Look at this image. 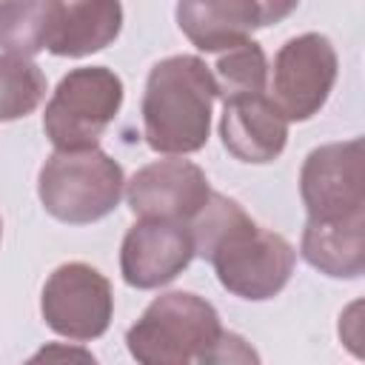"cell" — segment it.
Listing matches in <instances>:
<instances>
[{
	"instance_id": "7a4b0ae2",
	"label": "cell",
	"mask_w": 365,
	"mask_h": 365,
	"mask_svg": "<svg viewBox=\"0 0 365 365\" xmlns=\"http://www.w3.org/2000/svg\"><path fill=\"white\" fill-rule=\"evenodd\" d=\"M217 83L197 54H174L151 66L143 91V137L151 151L182 157L208 143Z\"/></svg>"
},
{
	"instance_id": "ba28073f",
	"label": "cell",
	"mask_w": 365,
	"mask_h": 365,
	"mask_svg": "<svg viewBox=\"0 0 365 365\" xmlns=\"http://www.w3.org/2000/svg\"><path fill=\"white\" fill-rule=\"evenodd\" d=\"M299 197L308 220H345L365 214V148L362 140L314 148L299 171Z\"/></svg>"
},
{
	"instance_id": "e0dca14e",
	"label": "cell",
	"mask_w": 365,
	"mask_h": 365,
	"mask_svg": "<svg viewBox=\"0 0 365 365\" xmlns=\"http://www.w3.org/2000/svg\"><path fill=\"white\" fill-rule=\"evenodd\" d=\"M46 97V74L31 57L0 54V123L29 117Z\"/></svg>"
},
{
	"instance_id": "6da1fadb",
	"label": "cell",
	"mask_w": 365,
	"mask_h": 365,
	"mask_svg": "<svg viewBox=\"0 0 365 365\" xmlns=\"http://www.w3.org/2000/svg\"><path fill=\"white\" fill-rule=\"evenodd\" d=\"M194 257H202L214 265L220 285L251 302L277 297L297 262L294 245L262 225H257L237 200L211 191L205 205L185 222Z\"/></svg>"
},
{
	"instance_id": "5bb4252c",
	"label": "cell",
	"mask_w": 365,
	"mask_h": 365,
	"mask_svg": "<svg viewBox=\"0 0 365 365\" xmlns=\"http://www.w3.org/2000/svg\"><path fill=\"white\" fill-rule=\"evenodd\" d=\"M123 29L120 0H71L63 11L60 29L48 43L57 57H86L117 40Z\"/></svg>"
},
{
	"instance_id": "ac0fdd59",
	"label": "cell",
	"mask_w": 365,
	"mask_h": 365,
	"mask_svg": "<svg viewBox=\"0 0 365 365\" xmlns=\"http://www.w3.org/2000/svg\"><path fill=\"white\" fill-rule=\"evenodd\" d=\"M0 240H3V220H0Z\"/></svg>"
},
{
	"instance_id": "8992f818",
	"label": "cell",
	"mask_w": 365,
	"mask_h": 365,
	"mask_svg": "<svg viewBox=\"0 0 365 365\" xmlns=\"http://www.w3.org/2000/svg\"><path fill=\"white\" fill-rule=\"evenodd\" d=\"M336 48L325 34H297L274 57L268 97L288 123H305L325 106L336 83Z\"/></svg>"
},
{
	"instance_id": "9c48e42d",
	"label": "cell",
	"mask_w": 365,
	"mask_h": 365,
	"mask_svg": "<svg viewBox=\"0 0 365 365\" xmlns=\"http://www.w3.org/2000/svg\"><path fill=\"white\" fill-rule=\"evenodd\" d=\"M299 0H177V26L200 51H225L285 20Z\"/></svg>"
},
{
	"instance_id": "7c38bea8",
	"label": "cell",
	"mask_w": 365,
	"mask_h": 365,
	"mask_svg": "<svg viewBox=\"0 0 365 365\" xmlns=\"http://www.w3.org/2000/svg\"><path fill=\"white\" fill-rule=\"evenodd\" d=\"M220 137L240 163H274L288 143V120L268 94H248L222 103Z\"/></svg>"
},
{
	"instance_id": "5b68a950",
	"label": "cell",
	"mask_w": 365,
	"mask_h": 365,
	"mask_svg": "<svg viewBox=\"0 0 365 365\" xmlns=\"http://www.w3.org/2000/svg\"><path fill=\"white\" fill-rule=\"evenodd\" d=\"M125 88L120 74L106 66L71 68L54 88L43 111V131L54 148L97 145L120 114Z\"/></svg>"
},
{
	"instance_id": "30bf717a",
	"label": "cell",
	"mask_w": 365,
	"mask_h": 365,
	"mask_svg": "<svg viewBox=\"0 0 365 365\" xmlns=\"http://www.w3.org/2000/svg\"><path fill=\"white\" fill-rule=\"evenodd\" d=\"M123 194L131 214L140 220L188 222L205 205L211 185L197 163L182 157H165L134 171Z\"/></svg>"
},
{
	"instance_id": "8fae6325",
	"label": "cell",
	"mask_w": 365,
	"mask_h": 365,
	"mask_svg": "<svg viewBox=\"0 0 365 365\" xmlns=\"http://www.w3.org/2000/svg\"><path fill=\"white\" fill-rule=\"evenodd\" d=\"M194 259L185 222L137 220L120 245V274L137 291H151L177 279Z\"/></svg>"
},
{
	"instance_id": "3957f363",
	"label": "cell",
	"mask_w": 365,
	"mask_h": 365,
	"mask_svg": "<svg viewBox=\"0 0 365 365\" xmlns=\"http://www.w3.org/2000/svg\"><path fill=\"white\" fill-rule=\"evenodd\" d=\"M237 334L222 331L217 308L191 291L154 297L140 319L125 331L128 354L143 365H191L237 359Z\"/></svg>"
},
{
	"instance_id": "2e32d148",
	"label": "cell",
	"mask_w": 365,
	"mask_h": 365,
	"mask_svg": "<svg viewBox=\"0 0 365 365\" xmlns=\"http://www.w3.org/2000/svg\"><path fill=\"white\" fill-rule=\"evenodd\" d=\"M217 83V97L234 100L248 94H265L268 88V60L257 40H242L220 54L211 68Z\"/></svg>"
},
{
	"instance_id": "52a82bcc",
	"label": "cell",
	"mask_w": 365,
	"mask_h": 365,
	"mask_svg": "<svg viewBox=\"0 0 365 365\" xmlns=\"http://www.w3.org/2000/svg\"><path fill=\"white\" fill-rule=\"evenodd\" d=\"M40 314L46 325L66 339H100L114 317L111 282L86 262H63L43 285Z\"/></svg>"
},
{
	"instance_id": "4fadbf2b",
	"label": "cell",
	"mask_w": 365,
	"mask_h": 365,
	"mask_svg": "<svg viewBox=\"0 0 365 365\" xmlns=\"http://www.w3.org/2000/svg\"><path fill=\"white\" fill-rule=\"evenodd\" d=\"M299 254L311 268L336 279H356L365 271V214L345 220H308Z\"/></svg>"
},
{
	"instance_id": "277c9868",
	"label": "cell",
	"mask_w": 365,
	"mask_h": 365,
	"mask_svg": "<svg viewBox=\"0 0 365 365\" xmlns=\"http://www.w3.org/2000/svg\"><path fill=\"white\" fill-rule=\"evenodd\" d=\"M123 191V165L97 145L57 148L37 177L43 208L68 225H88L108 217L120 205Z\"/></svg>"
},
{
	"instance_id": "9a60e30c",
	"label": "cell",
	"mask_w": 365,
	"mask_h": 365,
	"mask_svg": "<svg viewBox=\"0 0 365 365\" xmlns=\"http://www.w3.org/2000/svg\"><path fill=\"white\" fill-rule=\"evenodd\" d=\"M63 0H0V48L6 54L34 57L54 40Z\"/></svg>"
}]
</instances>
